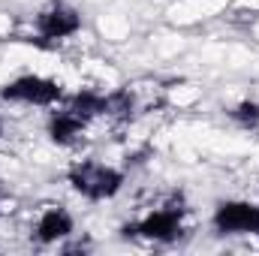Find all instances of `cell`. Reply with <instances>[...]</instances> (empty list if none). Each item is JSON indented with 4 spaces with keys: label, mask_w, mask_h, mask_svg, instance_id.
Wrapping results in <instances>:
<instances>
[{
    "label": "cell",
    "mask_w": 259,
    "mask_h": 256,
    "mask_svg": "<svg viewBox=\"0 0 259 256\" xmlns=\"http://www.w3.org/2000/svg\"><path fill=\"white\" fill-rule=\"evenodd\" d=\"M69 181H72L75 190L81 196H88V199H109L124 184L121 172H115V169H109L103 163H78L69 172Z\"/></svg>",
    "instance_id": "6da1fadb"
},
{
    "label": "cell",
    "mask_w": 259,
    "mask_h": 256,
    "mask_svg": "<svg viewBox=\"0 0 259 256\" xmlns=\"http://www.w3.org/2000/svg\"><path fill=\"white\" fill-rule=\"evenodd\" d=\"M214 226L220 232H256L259 235V208L250 202H223L214 214Z\"/></svg>",
    "instance_id": "7a4b0ae2"
},
{
    "label": "cell",
    "mask_w": 259,
    "mask_h": 256,
    "mask_svg": "<svg viewBox=\"0 0 259 256\" xmlns=\"http://www.w3.org/2000/svg\"><path fill=\"white\" fill-rule=\"evenodd\" d=\"M6 100H18V103H33V106H49L61 97V88L49 78H39V75H24L18 81H12L6 91H3Z\"/></svg>",
    "instance_id": "3957f363"
},
{
    "label": "cell",
    "mask_w": 259,
    "mask_h": 256,
    "mask_svg": "<svg viewBox=\"0 0 259 256\" xmlns=\"http://www.w3.org/2000/svg\"><path fill=\"white\" fill-rule=\"evenodd\" d=\"M181 229V220H178V211L175 208H160L154 214H148L142 223L127 226V235H142V238H151V241H172Z\"/></svg>",
    "instance_id": "277c9868"
},
{
    "label": "cell",
    "mask_w": 259,
    "mask_h": 256,
    "mask_svg": "<svg viewBox=\"0 0 259 256\" xmlns=\"http://www.w3.org/2000/svg\"><path fill=\"white\" fill-rule=\"evenodd\" d=\"M36 27H39V33L46 36V39H64L69 33H75L78 30V15L69 9V6H52V9H46L42 15H39V21H36Z\"/></svg>",
    "instance_id": "5b68a950"
},
{
    "label": "cell",
    "mask_w": 259,
    "mask_h": 256,
    "mask_svg": "<svg viewBox=\"0 0 259 256\" xmlns=\"http://www.w3.org/2000/svg\"><path fill=\"white\" fill-rule=\"evenodd\" d=\"M69 232H72V220H69V214L64 208H49L39 217V223H36L39 241H58V238H64Z\"/></svg>",
    "instance_id": "8992f818"
},
{
    "label": "cell",
    "mask_w": 259,
    "mask_h": 256,
    "mask_svg": "<svg viewBox=\"0 0 259 256\" xmlns=\"http://www.w3.org/2000/svg\"><path fill=\"white\" fill-rule=\"evenodd\" d=\"M84 124H88V121H81L78 115H72V112L66 109L64 115H58V118L52 121V139L61 142V145H72V142L84 133Z\"/></svg>",
    "instance_id": "52a82bcc"
},
{
    "label": "cell",
    "mask_w": 259,
    "mask_h": 256,
    "mask_svg": "<svg viewBox=\"0 0 259 256\" xmlns=\"http://www.w3.org/2000/svg\"><path fill=\"white\" fill-rule=\"evenodd\" d=\"M232 118H235L241 127L259 130V106H256V103H241V106L232 112Z\"/></svg>",
    "instance_id": "ba28073f"
}]
</instances>
